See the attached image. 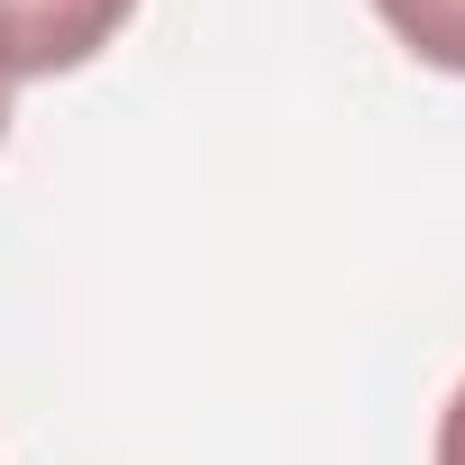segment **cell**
<instances>
[{
	"label": "cell",
	"instance_id": "cell-1",
	"mask_svg": "<svg viewBox=\"0 0 465 465\" xmlns=\"http://www.w3.org/2000/svg\"><path fill=\"white\" fill-rule=\"evenodd\" d=\"M128 19L137 0H0V92L83 74Z\"/></svg>",
	"mask_w": 465,
	"mask_h": 465
},
{
	"label": "cell",
	"instance_id": "cell-2",
	"mask_svg": "<svg viewBox=\"0 0 465 465\" xmlns=\"http://www.w3.org/2000/svg\"><path fill=\"white\" fill-rule=\"evenodd\" d=\"M374 19H383L429 74H456V83H465V0H374Z\"/></svg>",
	"mask_w": 465,
	"mask_h": 465
},
{
	"label": "cell",
	"instance_id": "cell-3",
	"mask_svg": "<svg viewBox=\"0 0 465 465\" xmlns=\"http://www.w3.org/2000/svg\"><path fill=\"white\" fill-rule=\"evenodd\" d=\"M429 465H465V383H456L447 411H438V447H429Z\"/></svg>",
	"mask_w": 465,
	"mask_h": 465
},
{
	"label": "cell",
	"instance_id": "cell-4",
	"mask_svg": "<svg viewBox=\"0 0 465 465\" xmlns=\"http://www.w3.org/2000/svg\"><path fill=\"white\" fill-rule=\"evenodd\" d=\"M0 146H10V92H0Z\"/></svg>",
	"mask_w": 465,
	"mask_h": 465
}]
</instances>
